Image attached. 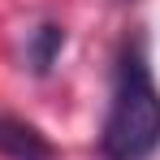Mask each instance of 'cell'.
<instances>
[{
    "mask_svg": "<svg viewBox=\"0 0 160 160\" xmlns=\"http://www.w3.org/2000/svg\"><path fill=\"white\" fill-rule=\"evenodd\" d=\"M65 26L61 22H39V26L26 35V65H30V74H52V65L61 61V52H65Z\"/></svg>",
    "mask_w": 160,
    "mask_h": 160,
    "instance_id": "obj_3",
    "label": "cell"
},
{
    "mask_svg": "<svg viewBox=\"0 0 160 160\" xmlns=\"http://www.w3.org/2000/svg\"><path fill=\"white\" fill-rule=\"evenodd\" d=\"M0 156L4 160H56V147L39 126H30L26 117L0 112Z\"/></svg>",
    "mask_w": 160,
    "mask_h": 160,
    "instance_id": "obj_2",
    "label": "cell"
},
{
    "mask_svg": "<svg viewBox=\"0 0 160 160\" xmlns=\"http://www.w3.org/2000/svg\"><path fill=\"white\" fill-rule=\"evenodd\" d=\"M160 152V87L143 43H121L112 100L100 126V160H152Z\"/></svg>",
    "mask_w": 160,
    "mask_h": 160,
    "instance_id": "obj_1",
    "label": "cell"
}]
</instances>
